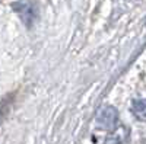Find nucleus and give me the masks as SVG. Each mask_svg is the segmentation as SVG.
Listing matches in <instances>:
<instances>
[{"label": "nucleus", "instance_id": "1", "mask_svg": "<svg viewBox=\"0 0 146 144\" xmlns=\"http://www.w3.org/2000/svg\"><path fill=\"white\" fill-rule=\"evenodd\" d=\"M118 122V111L114 106H102L96 114V124L101 128L105 130H111L115 128Z\"/></svg>", "mask_w": 146, "mask_h": 144}, {"label": "nucleus", "instance_id": "2", "mask_svg": "<svg viewBox=\"0 0 146 144\" xmlns=\"http://www.w3.org/2000/svg\"><path fill=\"white\" fill-rule=\"evenodd\" d=\"M13 10L19 15V18L22 19V22L29 28L32 26L34 20L36 19V9L32 3H28V2H18V3H13L12 5Z\"/></svg>", "mask_w": 146, "mask_h": 144}, {"label": "nucleus", "instance_id": "3", "mask_svg": "<svg viewBox=\"0 0 146 144\" xmlns=\"http://www.w3.org/2000/svg\"><path fill=\"white\" fill-rule=\"evenodd\" d=\"M130 143V131L126 125H118L114 128V131H111L104 144H129Z\"/></svg>", "mask_w": 146, "mask_h": 144}, {"label": "nucleus", "instance_id": "4", "mask_svg": "<svg viewBox=\"0 0 146 144\" xmlns=\"http://www.w3.org/2000/svg\"><path fill=\"white\" fill-rule=\"evenodd\" d=\"M131 112L137 119L146 121V98H139L131 102Z\"/></svg>", "mask_w": 146, "mask_h": 144}, {"label": "nucleus", "instance_id": "5", "mask_svg": "<svg viewBox=\"0 0 146 144\" xmlns=\"http://www.w3.org/2000/svg\"><path fill=\"white\" fill-rule=\"evenodd\" d=\"M10 105H12V96H7V98L0 101V125L6 119V116L10 111Z\"/></svg>", "mask_w": 146, "mask_h": 144}]
</instances>
